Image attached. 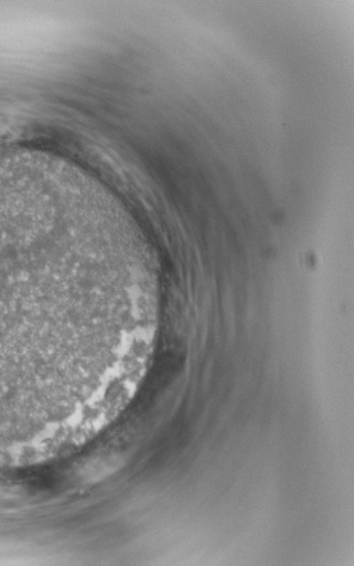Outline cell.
<instances>
[{
    "instance_id": "6da1fadb",
    "label": "cell",
    "mask_w": 354,
    "mask_h": 566,
    "mask_svg": "<svg viewBox=\"0 0 354 566\" xmlns=\"http://www.w3.org/2000/svg\"><path fill=\"white\" fill-rule=\"evenodd\" d=\"M159 296L153 256L106 188L58 158L0 154V454L94 428Z\"/></svg>"
}]
</instances>
